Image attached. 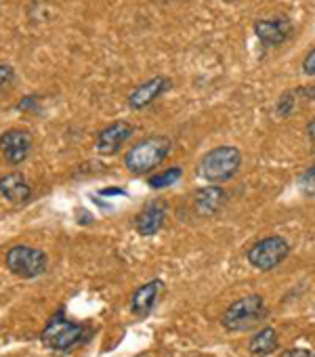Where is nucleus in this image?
Listing matches in <instances>:
<instances>
[{
  "mask_svg": "<svg viewBox=\"0 0 315 357\" xmlns=\"http://www.w3.org/2000/svg\"><path fill=\"white\" fill-rule=\"evenodd\" d=\"M265 315H267L265 301L259 294H250V296H244V298L236 301L223 313L221 324L229 332H244V330L254 328Z\"/></svg>",
  "mask_w": 315,
  "mask_h": 357,
  "instance_id": "nucleus-4",
  "label": "nucleus"
},
{
  "mask_svg": "<svg viewBox=\"0 0 315 357\" xmlns=\"http://www.w3.org/2000/svg\"><path fill=\"white\" fill-rule=\"evenodd\" d=\"M32 149V135L22 128L7 130L0 135V151L9 164H22Z\"/></svg>",
  "mask_w": 315,
  "mask_h": 357,
  "instance_id": "nucleus-7",
  "label": "nucleus"
},
{
  "mask_svg": "<svg viewBox=\"0 0 315 357\" xmlns=\"http://www.w3.org/2000/svg\"><path fill=\"white\" fill-rule=\"evenodd\" d=\"M288 255H290L288 242L284 238H279V236H271V238H265V240L256 242L248 250V261H250L252 267H256L261 271H269V269L277 267Z\"/></svg>",
  "mask_w": 315,
  "mask_h": 357,
  "instance_id": "nucleus-6",
  "label": "nucleus"
},
{
  "mask_svg": "<svg viewBox=\"0 0 315 357\" xmlns=\"http://www.w3.org/2000/svg\"><path fill=\"white\" fill-rule=\"evenodd\" d=\"M179 178H181V168L179 166H173V168H169V170H164L160 174L151 176L149 178V188H153V190H164V188L175 185Z\"/></svg>",
  "mask_w": 315,
  "mask_h": 357,
  "instance_id": "nucleus-16",
  "label": "nucleus"
},
{
  "mask_svg": "<svg viewBox=\"0 0 315 357\" xmlns=\"http://www.w3.org/2000/svg\"><path fill=\"white\" fill-rule=\"evenodd\" d=\"M298 190L307 198H315V164L309 166L300 176H298Z\"/></svg>",
  "mask_w": 315,
  "mask_h": 357,
  "instance_id": "nucleus-17",
  "label": "nucleus"
},
{
  "mask_svg": "<svg viewBox=\"0 0 315 357\" xmlns=\"http://www.w3.org/2000/svg\"><path fill=\"white\" fill-rule=\"evenodd\" d=\"M223 206H225V192L219 185L198 190V194H196V211H198V215L210 217V215H217Z\"/></svg>",
  "mask_w": 315,
  "mask_h": 357,
  "instance_id": "nucleus-14",
  "label": "nucleus"
},
{
  "mask_svg": "<svg viewBox=\"0 0 315 357\" xmlns=\"http://www.w3.org/2000/svg\"><path fill=\"white\" fill-rule=\"evenodd\" d=\"M13 78H15V72H13V68H9V66H3L0 63V91H5L11 82H13Z\"/></svg>",
  "mask_w": 315,
  "mask_h": 357,
  "instance_id": "nucleus-19",
  "label": "nucleus"
},
{
  "mask_svg": "<svg viewBox=\"0 0 315 357\" xmlns=\"http://www.w3.org/2000/svg\"><path fill=\"white\" fill-rule=\"evenodd\" d=\"M171 151V141L167 137H147L132 145L124 155V164L135 174L151 172L155 166H160Z\"/></svg>",
  "mask_w": 315,
  "mask_h": 357,
  "instance_id": "nucleus-2",
  "label": "nucleus"
},
{
  "mask_svg": "<svg viewBox=\"0 0 315 357\" xmlns=\"http://www.w3.org/2000/svg\"><path fill=\"white\" fill-rule=\"evenodd\" d=\"M282 357H313L307 349H290V351H284Z\"/></svg>",
  "mask_w": 315,
  "mask_h": 357,
  "instance_id": "nucleus-21",
  "label": "nucleus"
},
{
  "mask_svg": "<svg viewBox=\"0 0 315 357\" xmlns=\"http://www.w3.org/2000/svg\"><path fill=\"white\" fill-rule=\"evenodd\" d=\"M5 263H7L11 273H15L20 278H26V280H32V278H38V275H43L47 271L49 259L38 248L13 246L5 257Z\"/></svg>",
  "mask_w": 315,
  "mask_h": 357,
  "instance_id": "nucleus-5",
  "label": "nucleus"
},
{
  "mask_svg": "<svg viewBox=\"0 0 315 357\" xmlns=\"http://www.w3.org/2000/svg\"><path fill=\"white\" fill-rule=\"evenodd\" d=\"M0 194H3L7 200L15 202V204H22V202L30 200L32 188L24 178V174L13 172V174H7V176L0 178Z\"/></svg>",
  "mask_w": 315,
  "mask_h": 357,
  "instance_id": "nucleus-13",
  "label": "nucleus"
},
{
  "mask_svg": "<svg viewBox=\"0 0 315 357\" xmlns=\"http://www.w3.org/2000/svg\"><path fill=\"white\" fill-rule=\"evenodd\" d=\"M171 89V80L164 76H155L151 80H147L145 84H141L139 89H135L128 97V105L130 109L139 112L143 107H147L149 103H153L160 95H164Z\"/></svg>",
  "mask_w": 315,
  "mask_h": 357,
  "instance_id": "nucleus-9",
  "label": "nucleus"
},
{
  "mask_svg": "<svg viewBox=\"0 0 315 357\" xmlns=\"http://www.w3.org/2000/svg\"><path fill=\"white\" fill-rule=\"evenodd\" d=\"M122 194H124V192L118 190V188H107V190L101 192V196H122Z\"/></svg>",
  "mask_w": 315,
  "mask_h": 357,
  "instance_id": "nucleus-23",
  "label": "nucleus"
},
{
  "mask_svg": "<svg viewBox=\"0 0 315 357\" xmlns=\"http://www.w3.org/2000/svg\"><path fill=\"white\" fill-rule=\"evenodd\" d=\"M240 164H242V155L236 147L231 145H221V147H215L210 149L202 160H200V166H198V172L204 181L213 183V185H219V183H225L229 178L240 170Z\"/></svg>",
  "mask_w": 315,
  "mask_h": 357,
  "instance_id": "nucleus-1",
  "label": "nucleus"
},
{
  "mask_svg": "<svg viewBox=\"0 0 315 357\" xmlns=\"http://www.w3.org/2000/svg\"><path fill=\"white\" fill-rule=\"evenodd\" d=\"M162 290H164V284L160 280H151V282L143 284L130 298V311L135 315H147L153 309V305H155V301Z\"/></svg>",
  "mask_w": 315,
  "mask_h": 357,
  "instance_id": "nucleus-12",
  "label": "nucleus"
},
{
  "mask_svg": "<svg viewBox=\"0 0 315 357\" xmlns=\"http://www.w3.org/2000/svg\"><path fill=\"white\" fill-rule=\"evenodd\" d=\"M307 135H309V139H311V143H313V151H315V118L309 122V126H307Z\"/></svg>",
  "mask_w": 315,
  "mask_h": 357,
  "instance_id": "nucleus-22",
  "label": "nucleus"
},
{
  "mask_svg": "<svg viewBox=\"0 0 315 357\" xmlns=\"http://www.w3.org/2000/svg\"><path fill=\"white\" fill-rule=\"evenodd\" d=\"M254 34L259 36L261 43L269 47L284 45L290 34H292V24L286 17H271V20H261L254 24Z\"/></svg>",
  "mask_w": 315,
  "mask_h": 357,
  "instance_id": "nucleus-8",
  "label": "nucleus"
},
{
  "mask_svg": "<svg viewBox=\"0 0 315 357\" xmlns=\"http://www.w3.org/2000/svg\"><path fill=\"white\" fill-rule=\"evenodd\" d=\"M277 334L273 328H265L261 330L259 334L252 336L250 340V353L256 355V357H265V355H271L277 351Z\"/></svg>",
  "mask_w": 315,
  "mask_h": 357,
  "instance_id": "nucleus-15",
  "label": "nucleus"
},
{
  "mask_svg": "<svg viewBox=\"0 0 315 357\" xmlns=\"http://www.w3.org/2000/svg\"><path fill=\"white\" fill-rule=\"evenodd\" d=\"M302 72H305L307 76H315V49L305 57V61H302Z\"/></svg>",
  "mask_w": 315,
  "mask_h": 357,
  "instance_id": "nucleus-20",
  "label": "nucleus"
},
{
  "mask_svg": "<svg viewBox=\"0 0 315 357\" xmlns=\"http://www.w3.org/2000/svg\"><path fill=\"white\" fill-rule=\"evenodd\" d=\"M132 135V126L126 122H114L109 126H105L99 137H97V151L103 155H109L114 151L120 149V145Z\"/></svg>",
  "mask_w": 315,
  "mask_h": 357,
  "instance_id": "nucleus-11",
  "label": "nucleus"
},
{
  "mask_svg": "<svg viewBox=\"0 0 315 357\" xmlns=\"http://www.w3.org/2000/svg\"><path fill=\"white\" fill-rule=\"evenodd\" d=\"M294 107V95L292 93H284L277 101V114L279 116H288Z\"/></svg>",
  "mask_w": 315,
  "mask_h": 357,
  "instance_id": "nucleus-18",
  "label": "nucleus"
},
{
  "mask_svg": "<svg viewBox=\"0 0 315 357\" xmlns=\"http://www.w3.org/2000/svg\"><path fill=\"white\" fill-rule=\"evenodd\" d=\"M164 219H167V206L162 202L153 200L135 219V229L141 236H153V234H158V231L162 229Z\"/></svg>",
  "mask_w": 315,
  "mask_h": 357,
  "instance_id": "nucleus-10",
  "label": "nucleus"
},
{
  "mask_svg": "<svg viewBox=\"0 0 315 357\" xmlns=\"http://www.w3.org/2000/svg\"><path fill=\"white\" fill-rule=\"evenodd\" d=\"M40 340L47 349L51 351H57V353H66L70 349H74L76 344L84 342L86 340V330L76 324V321H70L61 311L55 313L49 324L45 326L43 334H40Z\"/></svg>",
  "mask_w": 315,
  "mask_h": 357,
  "instance_id": "nucleus-3",
  "label": "nucleus"
}]
</instances>
